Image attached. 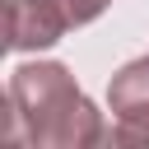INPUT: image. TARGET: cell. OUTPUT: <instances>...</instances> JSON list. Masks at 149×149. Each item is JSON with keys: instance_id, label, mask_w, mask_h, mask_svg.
I'll list each match as a JSON object with an SVG mask.
<instances>
[{"instance_id": "1", "label": "cell", "mask_w": 149, "mask_h": 149, "mask_svg": "<svg viewBox=\"0 0 149 149\" xmlns=\"http://www.w3.org/2000/svg\"><path fill=\"white\" fill-rule=\"evenodd\" d=\"M0 130L9 144H33V149H88L112 140L102 112L79 93L74 74L56 61H33L9 74Z\"/></svg>"}, {"instance_id": "2", "label": "cell", "mask_w": 149, "mask_h": 149, "mask_svg": "<svg viewBox=\"0 0 149 149\" xmlns=\"http://www.w3.org/2000/svg\"><path fill=\"white\" fill-rule=\"evenodd\" d=\"M107 107L116 116L112 144H149V56L130 61L107 84Z\"/></svg>"}, {"instance_id": "3", "label": "cell", "mask_w": 149, "mask_h": 149, "mask_svg": "<svg viewBox=\"0 0 149 149\" xmlns=\"http://www.w3.org/2000/svg\"><path fill=\"white\" fill-rule=\"evenodd\" d=\"M65 0H9L5 5V47L9 51H42L56 47L70 28Z\"/></svg>"}, {"instance_id": "4", "label": "cell", "mask_w": 149, "mask_h": 149, "mask_svg": "<svg viewBox=\"0 0 149 149\" xmlns=\"http://www.w3.org/2000/svg\"><path fill=\"white\" fill-rule=\"evenodd\" d=\"M107 5H112V0H65V9H70V19H74V28H79V23H93Z\"/></svg>"}]
</instances>
